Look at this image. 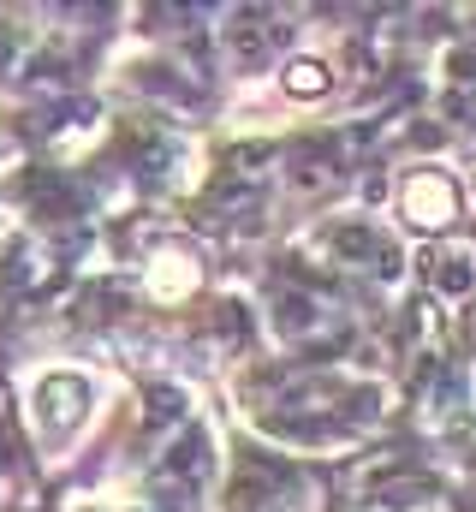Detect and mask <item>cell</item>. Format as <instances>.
<instances>
[{
  "instance_id": "1",
  "label": "cell",
  "mask_w": 476,
  "mask_h": 512,
  "mask_svg": "<svg viewBox=\"0 0 476 512\" xmlns=\"http://www.w3.org/2000/svg\"><path fill=\"white\" fill-rule=\"evenodd\" d=\"M322 84H328V78H322V66H316V60H298V66H292V90H304V96H310V90H322Z\"/></svg>"
}]
</instances>
